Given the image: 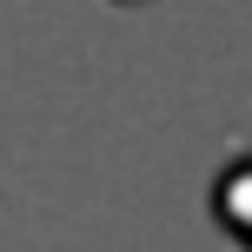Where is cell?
<instances>
[{"instance_id":"1","label":"cell","mask_w":252,"mask_h":252,"mask_svg":"<svg viewBox=\"0 0 252 252\" xmlns=\"http://www.w3.org/2000/svg\"><path fill=\"white\" fill-rule=\"evenodd\" d=\"M213 213H219V226L252 252V159H232L226 166V179L213 186Z\"/></svg>"}]
</instances>
